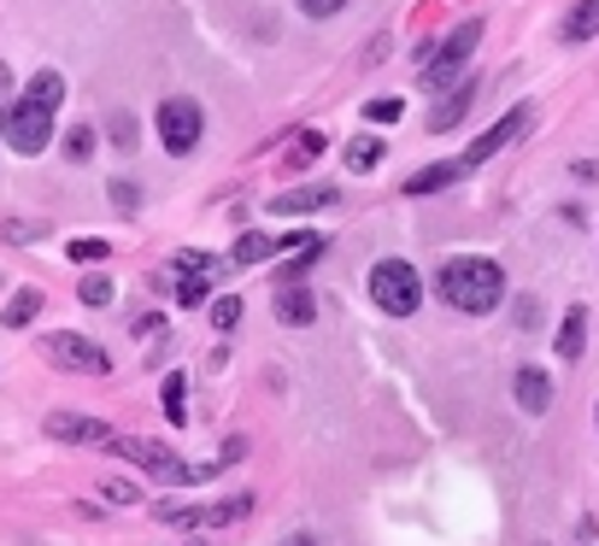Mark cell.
Wrapping results in <instances>:
<instances>
[{
  "instance_id": "16",
  "label": "cell",
  "mask_w": 599,
  "mask_h": 546,
  "mask_svg": "<svg viewBox=\"0 0 599 546\" xmlns=\"http://www.w3.org/2000/svg\"><path fill=\"white\" fill-rule=\"evenodd\" d=\"M277 317L295 323V330H306V323L318 317V300L306 294V288H282V294H277Z\"/></svg>"
},
{
  "instance_id": "25",
  "label": "cell",
  "mask_w": 599,
  "mask_h": 546,
  "mask_svg": "<svg viewBox=\"0 0 599 546\" xmlns=\"http://www.w3.org/2000/svg\"><path fill=\"white\" fill-rule=\"evenodd\" d=\"M212 323H218V330H235V323H242V300H235V294L212 300Z\"/></svg>"
},
{
  "instance_id": "23",
  "label": "cell",
  "mask_w": 599,
  "mask_h": 546,
  "mask_svg": "<svg viewBox=\"0 0 599 546\" xmlns=\"http://www.w3.org/2000/svg\"><path fill=\"white\" fill-rule=\"evenodd\" d=\"M247 511H253V493H235V500H224V505L207 511V523H242Z\"/></svg>"
},
{
  "instance_id": "24",
  "label": "cell",
  "mask_w": 599,
  "mask_h": 546,
  "mask_svg": "<svg viewBox=\"0 0 599 546\" xmlns=\"http://www.w3.org/2000/svg\"><path fill=\"white\" fill-rule=\"evenodd\" d=\"M77 294H82V305H107L112 300V277H100V270H95V277H82Z\"/></svg>"
},
{
  "instance_id": "26",
  "label": "cell",
  "mask_w": 599,
  "mask_h": 546,
  "mask_svg": "<svg viewBox=\"0 0 599 546\" xmlns=\"http://www.w3.org/2000/svg\"><path fill=\"white\" fill-rule=\"evenodd\" d=\"M100 493H107L112 505H135V500H142V493H135V482H124V476H107V482H100Z\"/></svg>"
},
{
  "instance_id": "20",
  "label": "cell",
  "mask_w": 599,
  "mask_h": 546,
  "mask_svg": "<svg viewBox=\"0 0 599 546\" xmlns=\"http://www.w3.org/2000/svg\"><path fill=\"white\" fill-rule=\"evenodd\" d=\"M277 247H288V242H270V235H242V242H235V253H230V265H259V259H270Z\"/></svg>"
},
{
  "instance_id": "3",
  "label": "cell",
  "mask_w": 599,
  "mask_h": 546,
  "mask_svg": "<svg viewBox=\"0 0 599 546\" xmlns=\"http://www.w3.org/2000/svg\"><path fill=\"white\" fill-rule=\"evenodd\" d=\"M476 42H482V19H470V24H458L447 42L435 47L430 59H423V89L430 94H447V89H458V77H465V65H470V54H476Z\"/></svg>"
},
{
  "instance_id": "17",
  "label": "cell",
  "mask_w": 599,
  "mask_h": 546,
  "mask_svg": "<svg viewBox=\"0 0 599 546\" xmlns=\"http://www.w3.org/2000/svg\"><path fill=\"white\" fill-rule=\"evenodd\" d=\"M588 36H599V0H576L564 12V42H588Z\"/></svg>"
},
{
  "instance_id": "19",
  "label": "cell",
  "mask_w": 599,
  "mask_h": 546,
  "mask_svg": "<svg viewBox=\"0 0 599 546\" xmlns=\"http://www.w3.org/2000/svg\"><path fill=\"white\" fill-rule=\"evenodd\" d=\"M30 100H36V107H47V112H59L65 77H59V71H36V77H30Z\"/></svg>"
},
{
  "instance_id": "21",
  "label": "cell",
  "mask_w": 599,
  "mask_h": 546,
  "mask_svg": "<svg viewBox=\"0 0 599 546\" xmlns=\"http://www.w3.org/2000/svg\"><path fill=\"white\" fill-rule=\"evenodd\" d=\"M347 165L353 170H376L382 165V142H376V135H358V142L347 147Z\"/></svg>"
},
{
  "instance_id": "6",
  "label": "cell",
  "mask_w": 599,
  "mask_h": 546,
  "mask_svg": "<svg viewBox=\"0 0 599 546\" xmlns=\"http://www.w3.org/2000/svg\"><path fill=\"white\" fill-rule=\"evenodd\" d=\"M200 130H207V118H200V100H188V94H170L165 107H159V142L165 153H195L200 147Z\"/></svg>"
},
{
  "instance_id": "11",
  "label": "cell",
  "mask_w": 599,
  "mask_h": 546,
  "mask_svg": "<svg viewBox=\"0 0 599 546\" xmlns=\"http://www.w3.org/2000/svg\"><path fill=\"white\" fill-rule=\"evenodd\" d=\"M511 394H518V405L529 417L553 412V377H546L541 365H518V377H511Z\"/></svg>"
},
{
  "instance_id": "14",
  "label": "cell",
  "mask_w": 599,
  "mask_h": 546,
  "mask_svg": "<svg viewBox=\"0 0 599 546\" xmlns=\"http://www.w3.org/2000/svg\"><path fill=\"white\" fill-rule=\"evenodd\" d=\"M318 207H335V189L330 182H312V189H288L270 200V212H318Z\"/></svg>"
},
{
  "instance_id": "13",
  "label": "cell",
  "mask_w": 599,
  "mask_h": 546,
  "mask_svg": "<svg viewBox=\"0 0 599 546\" xmlns=\"http://www.w3.org/2000/svg\"><path fill=\"white\" fill-rule=\"evenodd\" d=\"M581 347H588V312H581V305H570V312H564V323H558V358H564V365H576Z\"/></svg>"
},
{
  "instance_id": "2",
  "label": "cell",
  "mask_w": 599,
  "mask_h": 546,
  "mask_svg": "<svg viewBox=\"0 0 599 546\" xmlns=\"http://www.w3.org/2000/svg\"><path fill=\"white\" fill-rule=\"evenodd\" d=\"M112 453H124L135 470H147L153 482H170V488H182V482H207V476L218 470V465H230L242 447H224V458H212V465H182L170 447H159V441H147V435H118L112 441Z\"/></svg>"
},
{
  "instance_id": "5",
  "label": "cell",
  "mask_w": 599,
  "mask_h": 546,
  "mask_svg": "<svg viewBox=\"0 0 599 546\" xmlns=\"http://www.w3.org/2000/svg\"><path fill=\"white\" fill-rule=\"evenodd\" d=\"M0 135H7L12 153H42L47 142H54V112L24 94V100H12V107L0 112Z\"/></svg>"
},
{
  "instance_id": "1",
  "label": "cell",
  "mask_w": 599,
  "mask_h": 546,
  "mask_svg": "<svg viewBox=\"0 0 599 546\" xmlns=\"http://www.w3.org/2000/svg\"><path fill=\"white\" fill-rule=\"evenodd\" d=\"M441 300L465 317H482L506 300V270L482 259V253H465V259H447L441 265Z\"/></svg>"
},
{
  "instance_id": "27",
  "label": "cell",
  "mask_w": 599,
  "mask_h": 546,
  "mask_svg": "<svg viewBox=\"0 0 599 546\" xmlns=\"http://www.w3.org/2000/svg\"><path fill=\"white\" fill-rule=\"evenodd\" d=\"M107 253H112L107 242H71V259H77V265H100Z\"/></svg>"
},
{
  "instance_id": "15",
  "label": "cell",
  "mask_w": 599,
  "mask_h": 546,
  "mask_svg": "<svg viewBox=\"0 0 599 546\" xmlns=\"http://www.w3.org/2000/svg\"><path fill=\"white\" fill-rule=\"evenodd\" d=\"M465 177V159H441V165H430V170H418L412 182H406V194H435V189H447V182H458Z\"/></svg>"
},
{
  "instance_id": "12",
  "label": "cell",
  "mask_w": 599,
  "mask_h": 546,
  "mask_svg": "<svg viewBox=\"0 0 599 546\" xmlns=\"http://www.w3.org/2000/svg\"><path fill=\"white\" fill-rule=\"evenodd\" d=\"M470 100H476V82L465 77V82H458V89H447V94L435 100V112H430V130H453L458 118L470 112Z\"/></svg>"
},
{
  "instance_id": "9",
  "label": "cell",
  "mask_w": 599,
  "mask_h": 546,
  "mask_svg": "<svg viewBox=\"0 0 599 546\" xmlns=\"http://www.w3.org/2000/svg\"><path fill=\"white\" fill-rule=\"evenodd\" d=\"M47 435L71 441V447H112V441H118L100 417H82V412H54V417H47Z\"/></svg>"
},
{
  "instance_id": "8",
  "label": "cell",
  "mask_w": 599,
  "mask_h": 546,
  "mask_svg": "<svg viewBox=\"0 0 599 546\" xmlns=\"http://www.w3.org/2000/svg\"><path fill=\"white\" fill-rule=\"evenodd\" d=\"M529 118H535V107H511V112H506V118H500V124H493L488 135H476V142H470L465 153H458V159H465V170H476L482 159H493L500 147H511V142H518V135L529 130Z\"/></svg>"
},
{
  "instance_id": "7",
  "label": "cell",
  "mask_w": 599,
  "mask_h": 546,
  "mask_svg": "<svg viewBox=\"0 0 599 546\" xmlns=\"http://www.w3.org/2000/svg\"><path fill=\"white\" fill-rule=\"evenodd\" d=\"M42 353L54 358L59 370H82V377H107V370H112L107 347H100V341H89V335H71V330L47 335V341H42Z\"/></svg>"
},
{
  "instance_id": "32",
  "label": "cell",
  "mask_w": 599,
  "mask_h": 546,
  "mask_svg": "<svg viewBox=\"0 0 599 546\" xmlns=\"http://www.w3.org/2000/svg\"><path fill=\"white\" fill-rule=\"evenodd\" d=\"M282 546H318V541H312V535H288Z\"/></svg>"
},
{
  "instance_id": "31",
  "label": "cell",
  "mask_w": 599,
  "mask_h": 546,
  "mask_svg": "<svg viewBox=\"0 0 599 546\" xmlns=\"http://www.w3.org/2000/svg\"><path fill=\"white\" fill-rule=\"evenodd\" d=\"M112 200H118V207L130 212V207H135V189H130V182H112Z\"/></svg>"
},
{
  "instance_id": "22",
  "label": "cell",
  "mask_w": 599,
  "mask_h": 546,
  "mask_svg": "<svg viewBox=\"0 0 599 546\" xmlns=\"http://www.w3.org/2000/svg\"><path fill=\"white\" fill-rule=\"evenodd\" d=\"M165 417H170V423H182V417H188V382L177 377V370L165 377Z\"/></svg>"
},
{
  "instance_id": "28",
  "label": "cell",
  "mask_w": 599,
  "mask_h": 546,
  "mask_svg": "<svg viewBox=\"0 0 599 546\" xmlns=\"http://www.w3.org/2000/svg\"><path fill=\"white\" fill-rule=\"evenodd\" d=\"M65 153H71V159H89V153H95V130H71V135H65Z\"/></svg>"
},
{
  "instance_id": "33",
  "label": "cell",
  "mask_w": 599,
  "mask_h": 546,
  "mask_svg": "<svg viewBox=\"0 0 599 546\" xmlns=\"http://www.w3.org/2000/svg\"><path fill=\"white\" fill-rule=\"evenodd\" d=\"M594 412H599V405H594Z\"/></svg>"
},
{
  "instance_id": "10",
  "label": "cell",
  "mask_w": 599,
  "mask_h": 546,
  "mask_svg": "<svg viewBox=\"0 0 599 546\" xmlns=\"http://www.w3.org/2000/svg\"><path fill=\"white\" fill-rule=\"evenodd\" d=\"M212 277H218V259H212V253H177V300H182V305H200V300H207Z\"/></svg>"
},
{
  "instance_id": "18",
  "label": "cell",
  "mask_w": 599,
  "mask_h": 546,
  "mask_svg": "<svg viewBox=\"0 0 599 546\" xmlns=\"http://www.w3.org/2000/svg\"><path fill=\"white\" fill-rule=\"evenodd\" d=\"M36 312H42V294H36V288H19V294L7 300V312H0V323H7V330H24Z\"/></svg>"
},
{
  "instance_id": "30",
  "label": "cell",
  "mask_w": 599,
  "mask_h": 546,
  "mask_svg": "<svg viewBox=\"0 0 599 546\" xmlns=\"http://www.w3.org/2000/svg\"><path fill=\"white\" fill-rule=\"evenodd\" d=\"M341 7H347V0H300V12H306V19H335Z\"/></svg>"
},
{
  "instance_id": "29",
  "label": "cell",
  "mask_w": 599,
  "mask_h": 546,
  "mask_svg": "<svg viewBox=\"0 0 599 546\" xmlns=\"http://www.w3.org/2000/svg\"><path fill=\"white\" fill-rule=\"evenodd\" d=\"M365 118H370V124H393V118H400V100H370Z\"/></svg>"
},
{
  "instance_id": "4",
  "label": "cell",
  "mask_w": 599,
  "mask_h": 546,
  "mask_svg": "<svg viewBox=\"0 0 599 546\" xmlns=\"http://www.w3.org/2000/svg\"><path fill=\"white\" fill-rule=\"evenodd\" d=\"M370 305L376 312H388V317H418V305H423L418 270L406 259H382L370 270Z\"/></svg>"
}]
</instances>
